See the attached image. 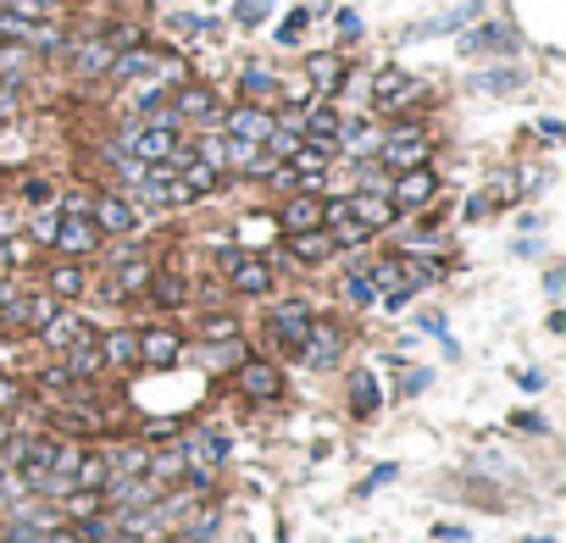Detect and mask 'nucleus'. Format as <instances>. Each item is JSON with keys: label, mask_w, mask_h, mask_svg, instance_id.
<instances>
[{"label": "nucleus", "mask_w": 566, "mask_h": 543, "mask_svg": "<svg viewBox=\"0 0 566 543\" xmlns=\"http://www.w3.org/2000/svg\"><path fill=\"white\" fill-rule=\"evenodd\" d=\"M167 28H178V34H189V39H211V34H217V23H211V17H195V12H172Z\"/></svg>", "instance_id": "nucleus-34"}, {"label": "nucleus", "mask_w": 566, "mask_h": 543, "mask_svg": "<svg viewBox=\"0 0 566 543\" xmlns=\"http://www.w3.org/2000/svg\"><path fill=\"white\" fill-rule=\"evenodd\" d=\"M56 316V300H51V294H17V300L7 306V322L12 327H44V322H51Z\"/></svg>", "instance_id": "nucleus-15"}, {"label": "nucleus", "mask_w": 566, "mask_h": 543, "mask_svg": "<svg viewBox=\"0 0 566 543\" xmlns=\"http://www.w3.org/2000/svg\"><path fill=\"white\" fill-rule=\"evenodd\" d=\"M28 261H34V238H23V233L0 238V272H17V267H28Z\"/></svg>", "instance_id": "nucleus-28"}, {"label": "nucleus", "mask_w": 566, "mask_h": 543, "mask_svg": "<svg viewBox=\"0 0 566 543\" xmlns=\"http://www.w3.org/2000/svg\"><path fill=\"white\" fill-rule=\"evenodd\" d=\"M167 112H172V117H195V122H217V94H211L206 83H183V89L172 94Z\"/></svg>", "instance_id": "nucleus-13"}, {"label": "nucleus", "mask_w": 566, "mask_h": 543, "mask_svg": "<svg viewBox=\"0 0 566 543\" xmlns=\"http://www.w3.org/2000/svg\"><path fill=\"white\" fill-rule=\"evenodd\" d=\"M306 78H311V89H339V83H345V62H339L334 51H317V56L306 62Z\"/></svg>", "instance_id": "nucleus-22"}, {"label": "nucleus", "mask_w": 566, "mask_h": 543, "mask_svg": "<svg viewBox=\"0 0 566 543\" xmlns=\"http://www.w3.org/2000/svg\"><path fill=\"white\" fill-rule=\"evenodd\" d=\"M145 477H151L156 488L183 482V450H162V455H151V461H145Z\"/></svg>", "instance_id": "nucleus-25"}, {"label": "nucleus", "mask_w": 566, "mask_h": 543, "mask_svg": "<svg viewBox=\"0 0 566 543\" xmlns=\"http://www.w3.org/2000/svg\"><path fill=\"white\" fill-rule=\"evenodd\" d=\"M183 355V338L172 327H151V333H139V361L145 366H172Z\"/></svg>", "instance_id": "nucleus-14"}, {"label": "nucleus", "mask_w": 566, "mask_h": 543, "mask_svg": "<svg viewBox=\"0 0 566 543\" xmlns=\"http://www.w3.org/2000/svg\"><path fill=\"white\" fill-rule=\"evenodd\" d=\"M112 482L106 471V455H94V450H78V466H73V488H89V493H101Z\"/></svg>", "instance_id": "nucleus-19"}, {"label": "nucleus", "mask_w": 566, "mask_h": 543, "mask_svg": "<svg viewBox=\"0 0 566 543\" xmlns=\"http://www.w3.org/2000/svg\"><path fill=\"white\" fill-rule=\"evenodd\" d=\"M300 361L306 366H334L339 361V327L334 322H311V333L300 344Z\"/></svg>", "instance_id": "nucleus-12"}, {"label": "nucleus", "mask_w": 566, "mask_h": 543, "mask_svg": "<svg viewBox=\"0 0 566 543\" xmlns=\"http://www.w3.org/2000/svg\"><path fill=\"white\" fill-rule=\"evenodd\" d=\"M322 201H317V194H295V201L290 206H283V228H290V233H311V228H322Z\"/></svg>", "instance_id": "nucleus-17"}, {"label": "nucleus", "mask_w": 566, "mask_h": 543, "mask_svg": "<svg viewBox=\"0 0 566 543\" xmlns=\"http://www.w3.org/2000/svg\"><path fill=\"white\" fill-rule=\"evenodd\" d=\"M434 194H439V178H434L428 167H411V172H400V178H395L389 201H395V211H411V206H428Z\"/></svg>", "instance_id": "nucleus-6"}, {"label": "nucleus", "mask_w": 566, "mask_h": 543, "mask_svg": "<svg viewBox=\"0 0 566 543\" xmlns=\"http://www.w3.org/2000/svg\"><path fill=\"white\" fill-rule=\"evenodd\" d=\"M339 288H345V300H350V306H377V294H372L366 272H350V277H345Z\"/></svg>", "instance_id": "nucleus-36"}, {"label": "nucleus", "mask_w": 566, "mask_h": 543, "mask_svg": "<svg viewBox=\"0 0 566 543\" xmlns=\"http://www.w3.org/2000/svg\"><path fill=\"white\" fill-rule=\"evenodd\" d=\"M101 228H94V217L89 211H62V222H56V250L62 256H94V250H101Z\"/></svg>", "instance_id": "nucleus-2"}, {"label": "nucleus", "mask_w": 566, "mask_h": 543, "mask_svg": "<svg viewBox=\"0 0 566 543\" xmlns=\"http://www.w3.org/2000/svg\"><path fill=\"white\" fill-rule=\"evenodd\" d=\"M290 250H295V261L317 267V261H327V256H334L339 244H334V233H327V228H311V233H295V244H290Z\"/></svg>", "instance_id": "nucleus-18"}, {"label": "nucleus", "mask_w": 566, "mask_h": 543, "mask_svg": "<svg viewBox=\"0 0 566 543\" xmlns=\"http://www.w3.org/2000/svg\"><path fill=\"white\" fill-rule=\"evenodd\" d=\"M206 361H211V366H233V361H240V344H233V338H228V344H211Z\"/></svg>", "instance_id": "nucleus-41"}, {"label": "nucleus", "mask_w": 566, "mask_h": 543, "mask_svg": "<svg viewBox=\"0 0 566 543\" xmlns=\"http://www.w3.org/2000/svg\"><path fill=\"white\" fill-rule=\"evenodd\" d=\"M372 101L384 106V112H406V106L422 101V83L411 73H400V67H384V73L372 78Z\"/></svg>", "instance_id": "nucleus-3"}, {"label": "nucleus", "mask_w": 566, "mask_h": 543, "mask_svg": "<svg viewBox=\"0 0 566 543\" xmlns=\"http://www.w3.org/2000/svg\"><path fill=\"white\" fill-rule=\"evenodd\" d=\"M267 12H272V0H240V7H233V17H240L245 28H256V23H267Z\"/></svg>", "instance_id": "nucleus-40"}, {"label": "nucleus", "mask_w": 566, "mask_h": 543, "mask_svg": "<svg viewBox=\"0 0 566 543\" xmlns=\"http://www.w3.org/2000/svg\"><path fill=\"white\" fill-rule=\"evenodd\" d=\"M101 493H89V488H73L67 500H62V510H67V521H89V516H101Z\"/></svg>", "instance_id": "nucleus-29"}, {"label": "nucleus", "mask_w": 566, "mask_h": 543, "mask_svg": "<svg viewBox=\"0 0 566 543\" xmlns=\"http://www.w3.org/2000/svg\"><path fill=\"white\" fill-rule=\"evenodd\" d=\"M17 300V283H7V277H0V316H7V306Z\"/></svg>", "instance_id": "nucleus-46"}, {"label": "nucleus", "mask_w": 566, "mask_h": 543, "mask_svg": "<svg viewBox=\"0 0 566 543\" xmlns=\"http://www.w3.org/2000/svg\"><path fill=\"white\" fill-rule=\"evenodd\" d=\"M151 294H156V306H183V277L178 272H156Z\"/></svg>", "instance_id": "nucleus-35"}, {"label": "nucleus", "mask_w": 566, "mask_h": 543, "mask_svg": "<svg viewBox=\"0 0 566 543\" xmlns=\"http://www.w3.org/2000/svg\"><path fill=\"white\" fill-rule=\"evenodd\" d=\"M516 83H523V73H511V67H500V73H484V78H478V89H484V94H511Z\"/></svg>", "instance_id": "nucleus-37"}, {"label": "nucleus", "mask_w": 566, "mask_h": 543, "mask_svg": "<svg viewBox=\"0 0 566 543\" xmlns=\"http://www.w3.org/2000/svg\"><path fill=\"white\" fill-rule=\"evenodd\" d=\"M339 144H350V156H372L377 144H384V133H377V128H350V122H345Z\"/></svg>", "instance_id": "nucleus-33"}, {"label": "nucleus", "mask_w": 566, "mask_h": 543, "mask_svg": "<svg viewBox=\"0 0 566 543\" xmlns=\"http://www.w3.org/2000/svg\"><path fill=\"white\" fill-rule=\"evenodd\" d=\"M345 211L366 228V233H377V228H389L400 211H395V201H389V189H356L350 201H345Z\"/></svg>", "instance_id": "nucleus-4"}, {"label": "nucleus", "mask_w": 566, "mask_h": 543, "mask_svg": "<svg viewBox=\"0 0 566 543\" xmlns=\"http://www.w3.org/2000/svg\"><path fill=\"white\" fill-rule=\"evenodd\" d=\"M334 28H339L345 39H361V17H356V12H339V17H334Z\"/></svg>", "instance_id": "nucleus-45"}, {"label": "nucleus", "mask_w": 566, "mask_h": 543, "mask_svg": "<svg viewBox=\"0 0 566 543\" xmlns=\"http://www.w3.org/2000/svg\"><path fill=\"white\" fill-rule=\"evenodd\" d=\"M228 338H240V322L233 316H206V344H228Z\"/></svg>", "instance_id": "nucleus-39"}, {"label": "nucleus", "mask_w": 566, "mask_h": 543, "mask_svg": "<svg viewBox=\"0 0 566 543\" xmlns=\"http://www.w3.org/2000/svg\"><path fill=\"white\" fill-rule=\"evenodd\" d=\"M267 327H272V344H278V350L300 355V344H306V333H311V316H306V306H278Z\"/></svg>", "instance_id": "nucleus-7"}, {"label": "nucleus", "mask_w": 566, "mask_h": 543, "mask_svg": "<svg viewBox=\"0 0 566 543\" xmlns=\"http://www.w3.org/2000/svg\"><path fill=\"white\" fill-rule=\"evenodd\" d=\"M73 62H78L83 78H94V73H106V67H112V44L89 39V44H78V51H73Z\"/></svg>", "instance_id": "nucleus-27"}, {"label": "nucleus", "mask_w": 566, "mask_h": 543, "mask_svg": "<svg viewBox=\"0 0 566 543\" xmlns=\"http://www.w3.org/2000/svg\"><path fill=\"white\" fill-rule=\"evenodd\" d=\"M23 201H28V206H44V201H51V183H44V178H28V183H23Z\"/></svg>", "instance_id": "nucleus-42"}, {"label": "nucleus", "mask_w": 566, "mask_h": 543, "mask_svg": "<svg viewBox=\"0 0 566 543\" xmlns=\"http://www.w3.org/2000/svg\"><path fill=\"white\" fill-rule=\"evenodd\" d=\"M145 450H117V455H106V471H112V482H123V477H145Z\"/></svg>", "instance_id": "nucleus-30"}, {"label": "nucleus", "mask_w": 566, "mask_h": 543, "mask_svg": "<svg viewBox=\"0 0 566 543\" xmlns=\"http://www.w3.org/2000/svg\"><path fill=\"white\" fill-rule=\"evenodd\" d=\"M306 23H311V12H306V7H300V12H290V17H283V23H278V39H283V44H300V34H306Z\"/></svg>", "instance_id": "nucleus-38"}, {"label": "nucleus", "mask_w": 566, "mask_h": 543, "mask_svg": "<svg viewBox=\"0 0 566 543\" xmlns=\"http://www.w3.org/2000/svg\"><path fill=\"white\" fill-rule=\"evenodd\" d=\"M17 400H23V388H17L12 377H0V411H12Z\"/></svg>", "instance_id": "nucleus-44"}, {"label": "nucleus", "mask_w": 566, "mask_h": 543, "mask_svg": "<svg viewBox=\"0 0 566 543\" xmlns=\"http://www.w3.org/2000/svg\"><path fill=\"white\" fill-rule=\"evenodd\" d=\"M151 283V267L139 261V256H128V261H117V294H139Z\"/></svg>", "instance_id": "nucleus-32"}, {"label": "nucleus", "mask_w": 566, "mask_h": 543, "mask_svg": "<svg viewBox=\"0 0 566 543\" xmlns=\"http://www.w3.org/2000/svg\"><path fill=\"white\" fill-rule=\"evenodd\" d=\"M240 388L250 393V400H278V393H283V372L272 361H245L240 366Z\"/></svg>", "instance_id": "nucleus-16"}, {"label": "nucleus", "mask_w": 566, "mask_h": 543, "mask_svg": "<svg viewBox=\"0 0 566 543\" xmlns=\"http://www.w3.org/2000/svg\"><path fill=\"white\" fill-rule=\"evenodd\" d=\"M51 300H78V294L89 288V277H83V267L78 261H62V267H51Z\"/></svg>", "instance_id": "nucleus-21"}, {"label": "nucleus", "mask_w": 566, "mask_h": 543, "mask_svg": "<svg viewBox=\"0 0 566 543\" xmlns=\"http://www.w3.org/2000/svg\"><path fill=\"white\" fill-rule=\"evenodd\" d=\"M39 338H44V350H73V344H83V338H94V327L83 322V316H67V311H56L51 322L39 327Z\"/></svg>", "instance_id": "nucleus-11"}, {"label": "nucleus", "mask_w": 566, "mask_h": 543, "mask_svg": "<svg viewBox=\"0 0 566 543\" xmlns=\"http://www.w3.org/2000/svg\"><path fill=\"white\" fill-rule=\"evenodd\" d=\"M101 361H106V366H133V361H139V338L123 333V327L106 333V338H101Z\"/></svg>", "instance_id": "nucleus-23"}, {"label": "nucleus", "mask_w": 566, "mask_h": 543, "mask_svg": "<svg viewBox=\"0 0 566 543\" xmlns=\"http://www.w3.org/2000/svg\"><path fill=\"white\" fill-rule=\"evenodd\" d=\"M240 89H245V106H272L278 94H283V89H278V78H272V73H256V67L240 78Z\"/></svg>", "instance_id": "nucleus-24"}, {"label": "nucleus", "mask_w": 566, "mask_h": 543, "mask_svg": "<svg viewBox=\"0 0 566 543\" xmlns=\"http://www.w3.org/2000/svg\"><path fill=\"white\" fill-rule=\"evenodd\" d=\"M339 133H345V117H339L334 106H311V112H300V139L317 144V151H334Z\"/></svg>", "instance_id": "nucleus-8"}, {"label": "nucleus", "mask_w": 566, "mask_h": 543, "mask_svg": "<svg viewBox=\"0 0 566 543\" xmlns=\"http://www.w3.org/2000/svg\"><path fill=\"white\" fill-rule=\"evenodd\" d=\"M106 361H101V338H83V344H73L67 350V377L73 383H83V377H94Z\"/></svg>", "instance_id": "nucleus-20"}, {"label": "nucleus", "mask_w": 566, "mask_h": 543, "mask_svg": "<svg viewBox=\"0 0 566 543\" xmlns=\"http://www.w3.org/2000/svg\"><path fill=\"white\" fill-rule=\"evenodd\" d=\"M461 44H466L472 56H478V51H516V39L505 28H478V34H466Z\"/></svg>", "instance_id": "nucleus-31"}, {"label": "nucleus", "mask_w": 566, "mask_h": 543, "mask_svg": "<svg viewBox=\"0 0 566 543\" xmlns=\"http://www.w3.org/2000/svg\"><path fill=\"white\" fill-rule=\"evenodd\" d=\"M222 128H228V139L267 144V133H272V112H267V106H233V112L222 117Z\"/></svg>", "instance_id": "nucleus-10"}, {"label": "nucleus", "mask_w": 566, "mask_h": 543, "mask_svg": "<svg viewBox=\"0 0 566 543\" xmlns=\"http://www.w3.org/2000/svg\"><path fill=\"white\" fill-rule=\"evenodd\" d=\"M350 411L356 416H372L377 411V377L372 372H350Z\"/></svg>", "instance_id": "nucleus-26"}, {"label": "nucleus", "mask_w": 566, "mask_h": 543, "mask_svg": "<svg viewBox=\"0 0 566 543\" xmlns=\"http://www.w3.org/2000/svg\"><path fill=\"white\" fill-rule=\"evenodd\" d=\"M89 217L101 233H117V238L139 228V211H133V201H123V194H101V201L89 206Z\"/></svg>", "instance_id": "nucleus-9"}, {"label": "nucleus", "mask_w": 566, "mask_h": 543, "mask_svg": "<svg viewBox=\"0 0 566 543\" xmlns=\"http://www.w3.org/2000/svg\"><path fill=\"white\" fill-rule=\"evenodd\" d=\"M222 272L233 277L240 294H267L272 288V267L256 261V256H240V250H222Z\"/></svg>", "instance_id": "nucleus-5"}, {"label": "nucleus", "mask_w": 566, "mask_h": 543, "mask_svg": "<svg viewBox=\"0 0 566 543\" xmlns=\"http://www.w3.org/2000/svg\"><path fill=\"white\" fill-rule=\"evenodd\" d=\"M123 151H128L133 161H145V167H162V161L178 151V117H172V112H156L151 122L128 128V133H123Z\"/></svg>", "instance_id": "nucleus-1"}, {"label": "nucleus", "mask_w": 566, "mask_h": 543, "mask_svg": "<svg viewBox=\"0 0 566 543\" xmlns=\"http://www.w3.org/2000/svg\"><path fill=\"white\" fill-rule=\"evenodd\" d=\"M56 222H62V217H51V211L34 217V244H51V238H56Z\"/></svg>", "instance_id": "nucleus-43"}]
</instances>
